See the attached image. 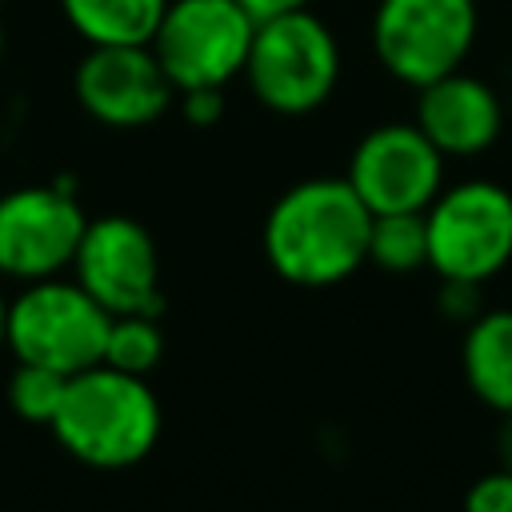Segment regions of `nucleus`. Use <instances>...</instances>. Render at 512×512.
Returning a JSON list of instances; mask_svg holds the SVG:
<instances>
[{"label":"nucleus","instance_id":"nucleus-11","mask_svg":"<svg viewBox=\"0 0 512 512\" xmlns=\"http://www.w3.org/2000/svg\"><path fill=\"white\" fill-rule=\"evenodd\" d=\"M72 92L76 104L108 128H144L176 104V88L148 44L88 48L72 72Z\"/></svg>","mask_w":512,"mask_h":512},{"label":"nucleus","instance_id":"nucleus-9","mask_svg":"<svg viewBox=\"0 0 512 512\" xmlns=\"http://www.w3.org/2000/svg\"><path fill=\"white\" fill-rule=\"evenodd\" d=\"M76 284L108 316H160V256L148 228L132 216H100L84 224L72 256Z\"/></svg>","mask_w":512,"mask_h":512},{"label":"nucleus","instance_id":"nucleus-10","mask_svg":"<svg viewBox=\"0 0 512 512\" xmlns=\"http://www.w3.org/2000/svg\"><path fill=\"white\" fill-rule=\"evenodd\" d=\"M84 208L60 184H24L0 196V272L48 280L72 264L84 236Z\"/></svg>","mask_w":512,"mask_h":512},{"label":"nucleus","instance_id":"nucleus-5","mask_svg":"<svg viewBox=\"0 0 512 512\" xmlns=\"http://www.w3.org/2000/svg\"><path fill=\"white\" fill-rule=\"evenodd\" d=\"M428 268L440 280L484 284L512 264V192L472 176L444 184L424 208Z\"/></svg>","mask_w":512,"mask_h":512},{"label":"nucleus","instance_id":"nucleus-21","mask_svg":"<svg viewBox=\"0 0 512 512\" xmlns=\"http://www.w3.org/2000/svg\"><path fill=\"white\" fill-rule=\"evenodd\" d=\"M496 460H500V468L512 472V412H500V424H496Z\"/></svg>","mask_w":512,"mask_h":512},{"label":"nucleus","instance_id":"nucleus-6","mask_svg":"<svg viewBox=\"0 0 512 512\" xmlns=\"http://www.w3.org/2000/svg\"><path fill=\"white\" fill-rule=\"evenodd\" d=\"M112 316L72 280H32L16 300H8L4 344L24 364H44L76 376L104 360Z\"/></svg>","mask_w":512,"mask_h":512},{"label":"nucleus","instance_id":"nucleus-22","mask_svg":"<svg viewBox=\"0 0 512 512\" xmlns=\"http://www.w3.org/2000/svg\"><path fill=\"white\" fill-rule=\"evenodd\" d=\"M4 332H8V296L0 292V344H4Z\"/></svg>","mask_w":512,"mask_h":512},{"label":"nucleus","instance_id":"nucleus-19","mask_svg":"<svg viewBox=\"0 0 512 512\" xmlns=\"http://www.w3.org/2000/svg\"><path fill=\"white\" fill-rule=\"evenodd\" d=\"M176 104L192 128H212L224 116V88H188L176 92Z\"/></svg>","mask_w":512,"mask_h":512},{"label":"nucleus","instance_id":"nucleus-8","mask_svg":"<svg viewBox=\"0 0 512 512\" xmlns=\"http://www.w3.org/2000/svg\"><path fill=\"white\" fill-rule=\"evenodd\" d=\"M344 180L372 216L424 212L444 188V152L416 128V120L376 124L356 140Z\"/></svg>","mask_w":512,"mask_h":512},{"label":"nucleus","instance_id":"nucleus-16","mask_svg":"<svg viewBox=\"0 0 512 512\" xmlns=\"http://www.w3.org/2000/svg\"><path fill=\"white\" fill-rule=\"evenodd\" d=\"M160 356H164V332H160L156 316H144V312L112 316L100 364H112V368L132 372V376H144V372H152L160 364Z\"/></svg>","mask_w":512,"mask_h":512},{"label":"nucleus","instance_id":"nucleus-23","mask_svg":"<svg viewBox=\"0 0 512 512\" xmlns=\"http://www.w3.org/2000/svg\"><path fill=\"white\" fill-rule=\"evenodd\" d=\"M4 48H8V32H4V20H0V64H4Z\"/></svg>","mask_w":512,"mask_h":512},{"label":"nucleus","instance_id":"nucleus-17","mask_svg":"<svg viewBox=\"0 0 512 512\" xmlns=\"http://www.w3.org/2000/svg\"><path fill=\"white\" fill-rule=\"evenodd\" d=\"M64 388H68V376L56 372V368H44V364H16L12 380H8V404L20 420L28 424H52L56 412H60V400H64Z\"/></svg>","mask_w":512,"mask_h":512},{"label":"nucleus","instance_id":"nucleus-7","mask_svg":"<svg viewBox=\"0 0 512 512\" xmlns=\"http://www.w3.org/2000/svg\"><path fill=\"white\" fill-rule=\"evenodd\" d=\"M256 20L236 0H168L152 52L176 92L228 88L240 80Z\"/></svg>","mask_w":512,"mask_h":512},{"label":"nucleus","instance_id":"nucleus-20","mask_svg":"<svg viewBox=\"0 0 512 512\" xmlns=\"http://www.w3.org/2000/svg\"><path fill=\"white\" fill-rule=\"evenodd\" d=\"M252 20H268V16H280V12H292V8H312V0H236Z\"/></svg>","mask_w":512,"mask_h":512},{"label":"nucleus","instance_id":"nucleus-13","mask_svg":"<svg viewBox=\"0 0 512 512\" xmlns=\"http://www.w3.org/2000/svg\"><path fill=\"white\" fill-rule=\"evenodd\" d=\"M460 368L480 404L496 416L512 412V308H488L468 320Z\"/></svg>","mask_w":512,"mask_h":512},{"label":"nucleus","instance_id":"nucleus-15","mask_svg":"<svg viewBox=\"0 0 512 512\" xmlns=\"http://www.w3.org/2000/svg\"><path fill=\"white\" fill-rule=\"evenodd\" d=\"M368 264L384 272L428 268V228L424 212H384L368 228Z\"/></svg>","mask_w":512,"mask_h":512},{"label":"nucleus","instance_id":"nucleus-12","mask_svg":"<svg viewBox=\"0 0 512 512\" xmlns=\"http://www.w3.org/2000/svg\"><path fill=\"white\" fill-rule=\"evenodd\" d=\"M416 128L444 152V160H468L500 140L504 100L484 76L456 68L416 88Z\"/></svg>","mask_w":512,"mask_h":512},{"label":"nucleus","instance_id":"nucleus-18","mask_svg":"<svg viewBox=\"0 0 512 512\" xmlns=\"http://www.w3.org/2000/svg\"><path fill=\"white\" fill-rule=\"evenodd\" d=\"M464 512H512V472L496 464L492 472L476 476L464 492Z\"/></svg>","mask_w":512,"mask_h":512},{"label":"nucleus","instance_id":"nucleus-4","mask_svg":"<svg viewBox=\"0 0 512 512\" xmlns=\"http://www.w3.org/2000/svg\"><path fill=\"white\" fill-rule=\"evenodd\" d=\"M480 0H376L368 44L376 64L404 88H424L476 48Z\"/></svg>","mask_w":512,"mask_h":512},{"label":"nucleus","instance_id":"nucleus-2","mask_svg":"<svg viewBox=\"0 0 512 512\" xmlns=\"http://www.w3.org/2000/svg\"><path fill=\"white\" fill-rule=\"evenodd\" d=\"M48 428L76 460L92 468H128L144 460L160 436V400L144 376L92 364L68 376L60 412Z\"/></svg>","mask_w":512,"mask_h":512},{"label":"nucleus","instance_id":"nucleus-14","mask_svg":"<svg viewBox=\"0 0 512 512\" xmlns=\"http://www.w3.org/2000/svg\"><path fill=\"white\" fill-rule=\"evenodd\" d=\"M168 0H60L64 24L88 48L112 44H152V32Z\"/></svg>","mask_w":512,"mask_h":512},{"label":"nucleus","instance_id":"nucleus-3","mask_svg":"<svg viewBox=\"0 0 512 512\" xmlns=\"http://www.w3.org/2000/svg\"><path fill=\"white\" fill-rule=\"evenodd\" d=\"M344 52L324 16L292 8L256 20L240 80L276 116H308L324 108L340 84Z\"/></svg>","mask_w":512,"mask_h":512},{"label":"nucleus","instance_id":"nucleus-1","mask_svg":"<svg viewBox=\"0 0 512 512\" xmlns=\"http://www.w3.org/2000/svg\"><path fill=\"white\" fill-rule=\"evenodd\" d=\"M368 228L372 212L344 176H312L268 208L264 252L284 280L328 288L368 264Z\"/></svg>","mask_w":512,"mask_h":512}]
</instances>
